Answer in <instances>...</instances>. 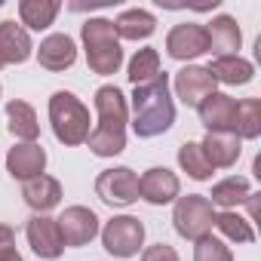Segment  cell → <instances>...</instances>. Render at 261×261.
Wrapping results in <instances>:
<instances>
[{
  "label": "cell",
  "instance_id": "obj_1",
  "mask_svg": "<svg viewBox=\"0 0 261 261\" xmlns=\"http://www.w3.org/2000/svg\"><path fill=\"white\" fill-rule=\"evenodd\" d=\"M95 114L98 126L89 129V151L95 157H117L126 151V123H129V105L117 86H98L95 89Z\"/></svg>",
  "mask_w": 261,
  "mask_h": 261
},
{
  "label": "cell",
  "instance_id": "obj_2",
  "mask_svg": "<svg viewBox=\"0 0 261 261\" xmlns=\"http://www.w3.org/2000/svg\"><path fill=\"white\" fill-rule=\"evenodd\" d=\"M175 123V101L169 92V74L160 71L157 80L136 86L133 92V133L139 139H157Z\"/></svg>",
  "mask_w": 261,
  "mask_h": 261
},
{
  "label": "cell",
  "instance_id": "obj_3",
  "mask_svg": "<svg viewBox=\"0 0 261 261\" xmlns=\"http://www.w3.org/2000/svg\"><path fill=\"white\" fill-rule=\"evenodd\" d=\"M80 37H83V49H86V62H89L92 74L108 77V74L120 71L123 46H120V37H117L111 19H86L80 28Z\"/></svg>",
  "mask_w": 261,
  "mask_h": 261
},
{
  "label": "cell",
  "instance_id": "obj_4",
  "mask_svg": "<svg viewBox=\"0 0 261 261\" xmlns=\"http://www.w3.org/2000/svg\"><path fill=\"white\" fill-rule=\"evenodd\" d=\"M49 123H53V133L62 145L77 148L89 139V111L86 105L74 95V92H53L49 98Z\"/></svg>",
  "mask_w": 261,
  "mask_h": 261
},
{
  "label": "cell",
  "instance_id": "obj_5",
  "mask_svg": "<svg viewBox=\"0 0 261 261\" xmlns=\"http://www.w3.org/2000/svg\"><path fill=\"white\" fill-rule=\"evenodd\" d=\"M172 224H175L178 237L197 243L200 237L212 233V224H215V206H212L203 194L178 197V200H175V209H172Z\"/></svg>",
  "mask_w": 261,
  "mask_h": 261
},
{
  "label": "cell",
  "instance_id": "obj_6",
  "mask_svg": "<svg viewBox=\"0 0 261 261\" xmlns=\"http://www.w3.org/2000/svg\"><path fill=\"white\" fill-rule=\"evenodd\" d=\"M145 243V224L136 215H114L101 227V246L114 258H133Z\"/></svg>",
  "mask_w": 261,
  "mask_h": 261
},
{
  "label": "cell",
  "instance_id": "obj_7",
  "mask_svg": "<svg viewBox=\"0 0 261 261\" xmlns=\"http://www.w3.org/2000/svg\"><path fill=\"white\" fill-rule=\"evenodd\" d=\"M95 194L101 203L114 206V209H126L139 200V175L129 166H114L98 172L95 178Z\"/></svg>",
  "mask_w": 261,
  "mask_h": 261
},
{
  "label": "cell",
  "instance_id": "obj_8",
  "mask_svg": "<svg viewBox=\"0 0 261 261\" xmlns=\"http://www.w3.org/2000/svg\"><path fill=\"white\" fill-rule=\"evenodd\" d=\"M166 53L175 62H191L209 53V40H206V28L197 22H181L166 34Z\"/></svg>",
  "mask_w": 261,
  "mask_h": 261
},
{
  "label": "cell",
  "instance_id": "obj_9",
  "mask_svg": "<svg viewBox=\"0 0 261 261\" xmlns=\"http://www.w3.org/2000/svg\"><path fill=\"white\" fill-rule=\"evenodd\" d=\"M25 237H28V246L34 249L37 258L56 261V258L65 252L62 230H59L56 218H49V215H31L28 224H25Z\"/></svg>",
  "mask_w": 261,
  "mask_h": 261
},
{
  "label": "cell",
  "instance_id": "obj_10",
  "mask_svg": "<svg viewBox=\"0 0 261 261\" xmlns=\"http://www.w3.org/2000/svg\"><path fill=\"white\" fill-rule=\"evenodd\" d=\"M178 194H181V181L166 166H154L139 178V197L148 200L151 206H166V203L178 200Z\"/></svg>",
  "mask_w": 261,
  "mask_h": 261
},
{
  "label": "cell",
  "instance_id": "obj_11",
  "mask_svg": "<svg viewBox=\"0 0 261 261\" xmlns=\"http://www.w3.org/2000/svg\"><path fill=\"white\" fill-rule=\"evenodd\" d=\"M65 246H86L95 233H98V215L86 206H68L59 218H56Z\"/></svg>",
  "mask_w": 261,
  "mask_h": 261
},
{
  "label": "cell",
  "instance_id": "obj_12",
  "mask_svg": "<svg viewBox=\"0 0 261 261\" xmlns=\"http://www.w3.org/2000/svg\"><path fill=\"white\" fill-rule=\"evenodd\" d=\"M172 86H175L178 101H181V105H188V108H197L206 95H212V92H215V80H212V77H209V71H206V68H200V65H185V68L175 74Z\"/></svg>",
  "mask_w": 261,
  "mask_h": 261
},
{
  "label": "cell",
  "instance_id": "obj_13",
  "mask_svg": "<svg viewBox=\"0 0 261 261\" xmlns=\"http://www.w3.org/2000/svg\"><path fill=\"white\" fill-rule=\"evenodd\" d=\"M233 111H237V98H230L227 92H218V89L197 105V114H200V123L206 126V133H230Z\"/></svg>",
  "mask_w": 261,
  "mask_h": 261
},
{
  "label": "cell",
  "instance_id": "obj_14",
  "mask_svg": "<svg viewBox=\"0 0 261 261\" xmlns=\"http://www.w3.org/2000/svg\"><path fill=\"white\" fill-rule=\"evenodd\" d=\"M7 169H10V175L19 178V181L37 178V175H43V169H46V151H43L37 142H19V145L10 148V154H7Z\"/></svg>",
  "mask_w": 261,
  "mask_h": 261
},
{
  "label": "cell",
  "instance_id": "obj_15",
  "mask_svg": "<svg viewBox=\"0 0 261 261\" xmlns=\"http://www.w3.org/2000/svg\"><path fill=\"white\" fill-rule=\"evenodd\" d=\"M31 53H34L31 34H28L22 25H16L13 19L0 22V68H7V65H22V62L31 59Z\"/></svg>",
  "mask_w": 261,
  "mask_h": 261
},
{
  "label": "cell",
  "instance_id": "obj_16",
  "mask_svg": "<svg viewBox=\"0 0 261 261\" xmlns=\"http://www.w3.org/2000/svg\"><path fill=\"white\" fill-rule=\"evenodd\" d=\"M206 28V40H209V53L215 56V59H221V56H237V49H240V43H243V31H240V25H237V19L233 16H215L209 25H203Z\"/></svg>",
  "mask_w": 261,
  "mask_h": 261
},
{
  "label": "cell",
  "instance_id": "obj_17",
  "mask_svg": "<svg viewBox=\"0 0 261 261\" xmlns=\"http://www.w3.org/2000/svg\"><path fill=\"white\" fill-rule=\"evenodd\" d=\"M37 62L46 71H68L77 62V43L68 34H49L46 40H40L37 46Z\"/></svg>",
  "mask_w": 261,
  "mask_h": 261
},
{
  "label": "cell",
  "instance_id": "obj_18",
  "mask_svg": "<svg viewBox=\"0 0 261 261\" xmlns=\"http://www.w3.org/2000/svg\"><path fill=\"white\" fill-rule=\"evenodd\" d=\"M22 200L34 209V215H46L49 209H56L62 203V185L53 175H37L22 181Z\"/></svg>",
  "mask_w": 261,
  "mask_h": 261
},
{
  "label": "cell",
  "instance_id": "obj_19",
  "mask_svg": "<svg viewBox=\"0 0 261 261\" xmlns=\"http://www.w3.org/2000/svg\"><path fill=\"white\" fill-rule=\"evenodd\" d=\"M200 148H203V154H206L212 169H230L240 160V154H243V142L233 133H206Z\"/></svg>",
  "mask_w": 261,
  "mask_h": 261
},
{
  "label": "cell",
  "instance_id": "obj_20",
  "mask_svg": "<svg viewBox=\"0 0 261 261\" xmlns=\"http://www.w3.org/2000/svg\"><path fill=\"white\" fill-rule=\"evenodd\" d=\"M209 77L215 83H224V86H246L252 83L255 77V65L249 59H243L240 53L237 56H221V59H212V65L206 68Z\"/></svg>",
  "mask_w": 261,
  "mask_h": 261
},
{
  "label": "cell",
  "instance_id": "obj_21",
  "mask_svg": "<svg viewBox=\"0 0 261 261\" xmlns=\"http://www.w3.org/2000/svg\"><path fill=\"white\" fill-rule=\"evenodd\" d=\"M7 129L13 133V139H19V142H37L40 123H37L34 108L28 101H22V98H13L7 105Z\"/></svg>",
  "mask_w": 261,
  "mask_h": 261
},
{
  "label": "cell",
  "instance_id": "obj_22",
  "mask_svg": "<svg viewBox=\"0 0 261 261\" xmlns=\"http://www.w3.org/2000/svg\"><path fill=\"white\" fill-rule=\"evenodd\" d=\"M114 31L120 40H148L154 31H157V19L148 13V10H123L117 19H114Z\"/></svg>",
  "mask_w": 261,
  "mask_h": 261
},
{
  "label": "cell",
  "instance_id": "obj_23",
  "mask_svg": "<svg viewBox=\"0 0 261 261\" xmlns=\"http://www.w3.org/2000/svg\"><path fill=\"white\" fill-rule=\"evenodd\" d=\"M59 10H62L59 0H22L19 4V19H22L25 31H46L56 22Z\"/></svg>",
  "mask_w": 261,
  "mask_h": 261
},
{
  "label": "cell",
  "instance_id": "obj_24",
  "mask_svg": "<svg viewBox=\"0 0 261 261\" xmlns=\"http://www.w3.org/2000/svg\"><path fill=\"white\" fill-rule=\"evenodd\" d=\"M249 194H252L249 178L230 175V178H221L218 185H212V194H209L206 200H209L212 206H221V212H224V209H237L240 203H246Z\"/></svg>",
  "mask_w": 261,
  "mask_h": 261
},
{
  "label": "cell",
  "instance_id": "obj_25",
  "mask_svg": "<svg viewBox=\"0 0 261 261\" xmlns=\"http://www.w3.org/2000/svg\"><path fill=\"white\" fill-rule=\"evenodd\" d=\"M230 133L243 142V139H258L261 136V101L258 98H243L237 101V111H233V126Z\"/></svg>",
  "mask_w": 261,
  "mask_h": 261
},
{
  "label": "cell",
  "instance_id": "obj_26",
  "mask_svg": "<svg viewBox=\"0 0 261 261\" xmlns=\"http://www.w3.org/2000/svg\"><path fill=\"white\" fill-rule=\"evenodd\" d=\"M126 77H129V83H133V86H145V83L157 80L160 77V53L154 46L139 49L133 56V62H129V74Z\"/></svg>",
  "mask_w": 261,
  "mask_h": 261
},
{
  "label": "cell",
  "instance_id": "obj_27",
  "mask_svg": "<svg viewBox=\"0 0 261 261\" xmlns=\"http://www.w3.org/2000/svg\"><path fill=\"white\" fill-rule=\"evenodd\" d=\"M178 166H181L194 181H209L212 172H215V169L209 166V160H206L200 142H185V145L178 148Z\"/></svg>",
  "mask_w": 261,
  "mask_h": 261
},
{
  "label": "cell",
  "instance_id": "obj_28",
  "mask_svg": "<svg viewBox=\"0 0 261 261\" xmlns=\"http://www.w3.org/2000/svg\"><path fill=\"white\" fill-rule=\"evenodd\" d=\"M215 227L230 240V243H255V227L249 218L237 215L233 209H224V212H215Z\"/></svg>",
  "mask_w": 261,
  "mask_h": 261
},
{
  "label": "cell",
  "instance_id": "obj_29",
  "mask_svg": "<svg viewBox=\"0 0 261 261\" xmlns=\"http://www.w3.org/2000/svg\"><path fill=\"white\" fill-rule=\"evenodd\" d=\"M194 261H233V252H230L227 243H221L218 237L206 233L194 246Z\"/></svg>",
  "mask_w": 261,
  "mask_h": 261
},
{
  "label": "cell",
  "instance_id": "obj_30",
  "mask_svg": "<svg viewBox=\"0 0 261 261\" xmlns=\"http://www.w3.org/2000/svg\"><path fill=\"white\" fill-rule=\"evenodd\" d=\"M142 261H178V252L166 243H154L142 252Z\"/></svg>",
  "mask_w": 261,
  "mask_h": 261
},
{
  "label": "cell",
  "instance_id": "obj_31",
  "mask_svg": "<svg viewBox=\"0 0 261 261\" xmlns=\"http://www.w3.org/2000/svg\"><path fill=\"white\" fill-rule=\"evenodd\" d=\"M16 252V230L10 224H0V255Z\"/></svg>",
  "mask_w": 261,
  "mask_h": 261
},
{
  "label": "cell",
  "instance_id": "obj_32",
  "mask_svg": "<svg viewBox=\"0 0 261 261\" xmlns=\"http://www.w3.org/2000/svg\"><path fill=\"white\" fill-rule=\"evenodd\" d=\"M0 261H25L19 252H7V255H0Z\"/></svg>",
  "mask_w": 261,
  "mask_h": 261
}]
</instances>
